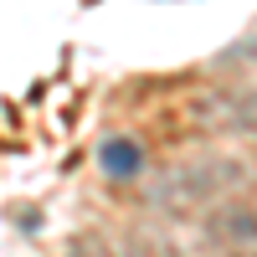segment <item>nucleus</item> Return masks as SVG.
<instances>
[{
    "mask_svg": "<svg viewBox=\"0 0 257 257\" xmlns=\"http://www.w3.org/2000/svg\"><path fill=\"white\" fill-rule=\"evenodd\" d=\"M103 170H108V175H134V170H139V149L134 144H108V149H103Z\"/></svg>",
    "mask_w": 257,
    "mask_h": 257,
    "instance_id": "nucleus-1",
    "label": "nucleus"
}]
</instances>
